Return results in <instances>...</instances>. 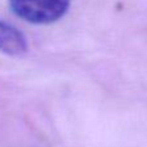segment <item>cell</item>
<instances>
[{
  "label": "cell",
  "mask_w": 147,
  "mask_h": 147,
  "mask_svg": "<svg viewBox=\"0 0 147 147\" xmlns=\"http://www.w3.org/2000/svg\"><path fill=\"white\" fill-rule=\"evenodd\" d=\"M71 0H9L17 17L35 25H48L67 13Z\"/></svg>",
  "instance_id": "1"
},
{
  "label": "cell",
  "mask_w": 147,
  "mask_h": 147,
  "mask_svg": "<svg viewBox=\"0 0 147 147\" xmlns=\"http://www.w3.org/2000/svg\"><path fill=\"white\" fill-rule=\"evenodd\" d=\"M0 52L18 57L27 52V40L18 28L0 21Z\"/></svg>",
  "instance_id": "2"
}]
</instances>
